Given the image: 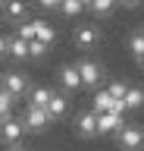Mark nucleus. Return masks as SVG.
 Instances as JSON below:
<instances>
[{"mask_svg":"<svg viewBox=\"0 0 144 151\" xmlns=\"http://www.w3.org/2000/svg\"><path fill=\"white\" fill-rule=\"evenodd\" d=\"M116 142H119L122 151H138V148H144V129L138 123H125L122 129L116 132Z\"/></svg>","mask_w":144,"mask_h":151,"instance_id":"f257e3e1","label":"nucleus"},{"mask_svg":"<svg viewBox=\"0 0 144 151\" xmlns=\"http://www.w3.org/2000/svg\"><path fill=\"white\" fill-rule=\"evenodd\" d=\"M50 120H53V116H50L44 107H31V104L25 107V113H22V123H25V129H35V132L47 129V126H50Z\"/></svg>","mask_w":144,"mask_h":151,"instance_id":"f03ea898","label":"nucleus"},{"mask_svg":"<svg viewBox=\"0 0 144 151\" xmlns=\"http://www.w3.org/2000/svg\"><path fill=\"white\" fill-rule=\"evenodd\" d=\"M0 88H6L13 98H22V94L28 91V79H25L22 73H16V69H10V73L0 76Z\"/></svg>","mask_w":144,"mask_h":151,"instance_id":"7ed1b4c3","label":"nucleus"},{"mask_svg":"<svg viewBox=\"0 0 144 151\" xmlns=\"http://www.w3.org/2000/svg\"><path fill=\"white\" fill-rule=\"evenodd\" d=\"M22 132H25V123H22V120H13V116H10V120L0 123V142H6L10 148L22 139Z\"/></svg>","mask_w":144,"mask_h":151,"instance_id":"20e7f679","label":"nucleus"},{"mask_svg":"<svg viewBox=\"0 0 144 151\" xmlns=\"http://www.w3.org/2000/svg\"><path fill=\"white\" fill-rule=\"evenodd\" d=\"M75 129L82 139H91V135H97L100 132V123H97V113L94 110H85V113H78V120H75Z\"/></svg>","mask_w":144,"mask_h":151,"instance_id":"39448f33","label":"nucleus"},{"mask_svg":"<svg viewBox=\"0 0 144 151\" xmlns=\"http://www.w3.org/2000/svg\"><path fill=\"white\" fill-rule=\"evenodd\" d=\"M78 66V73H82V82L88 85V88H94L100 79H104V69H100V63H94V60H82Z\"/></svg>","mask_w":144,"mask_h":151,"instance_id":"423d86ee","label":"nucleus"},{"mask_svg":"<svg viewBox=\"0 0 144 151\" xmlns=\"http://www.w3.org/2000/svg\"><path fill=\"white\" fill-rule=\"evenodd\" d=\"M97 123H100V132H113V135L125 126L122 113H113V110H110V113H97Z\"/></svg>","mask_w":144,"mask_h":151,"instance_id":"0eeeda50","label":"nucleus"},{"mask_svg":"<svg viewBox=\"0 0 144 151\" xmlns=\"http://www.w3.org/2000/svg\"><path fill=\"white\" fill-rule=\"evenodd\" d=\"M60 82H63V88H72V91H75V88H82V73H78V66H63V69H60Z\"/></svg>","mask_w":144,"mask_h":151,"instance_id":"6e6552de","label":"nucleus"},{"mask_svg":"<svg viewBox=\"0 0 144 151\" xmlns=\"http://www.w3.org/2000/svg\"><path fill=\"white\" fill-rule=\"evenodd\" d=\"M50 101H53V91L44 88V85H38V88H31V91H28V104H31V107H44V110H47Z\"/></svg>","mask_w":144,"mask_h":151,"instance_id":"1a4fd4ad","label":"nucleus"},{"mask_svg":"<svg viewBox=\"0 0 144 151\" xmlns=\"http://www.w3.org/2000/svg\"><path fill=\"white\" fill-rule=\"evenodd\" d=\"M100 41V32H97V25H82L75 32V44L78 47H91V44H97Z\"/></svg>","mask_w":144,"mask_h":151,"instance_id":"9d476101","label":"nucleus"},{"mask_svg":"<svg viewBox=\"0 0 144 151\" xmlns=\"http://www.w3.org/2000/svg\"><path fill=\"white\" fill-rule=\"evenodd\" d=\"M3 13H6L10 22H22V19L28 16V6H25L22 0H6V3H3Z\"/></svg>","mask_w":144,"mask_h":151,"instance_id":"9b49d317","label":"nucleus"},{"mask_svg":"<svg viewBox=\"0 0 144 151\" xmlns=\"http://www.w3.org/2000/svg\"><path fill=\"white\" fill-rule=\"evenodd\" d=\"M10 54L16 57V60H25V57H31V44L25 41V38H19V35H16V38L10 41Z\"/></svg>","mask_w":144,"mask_h":151,"instance_id":"f8f14e48","label":"nucleus"},{"mask_svg":"<svg viewBox=\"0 0 144 151\" xmlns=\"http://www.w3.org/2000/svg\"><path fill=\"white\" fill-rule=\"evenodd\" d=\"M113 104H116V98L110 91H97L94 94V113H110V110H113Z\"/></svg>","mask_w":144,"mask_h":151,"instance_id":"ddd939ff","label":"nucleus"},{"mask_svg":"<svg viewBox=\"0 0 144 151\" xmlns=\"http://www.w3.org/2000/svg\"><path fill=\"white\" fill-rule=\"evenodd\" d=\"M125 107H128V110H138V107H144V88H128V91H125Z\"/></svg>","mask_w":144,"mask_h":151,"instance_id":"4468645a","label":"nucleus"},{"mask_svg":"<svg viewBox=\"0 0 144 151\" xmlns=\"http://www.w3.org/2000/svg\"><path fill=\"white\" fill-rule=\"evenodd\" d=\"M116 3H119V0H91L88 6H91L94 16H110V13L116 9Z\"/></svg>","mask_w":144,"mask_h":151,"instance_id":"2eb2a0df","label":"nucleus"},{"mask_svg":"<svg viewBox=\"0 0 144 151\" xmlns=\"http://www.w3.org/2000/svg\"><path fill=\"white\" fill-rule=\"evenodd\" d=\"M35 22H38V38H35V41H44V44H53V38H57L53 25H50V22H41V19H35Z\"/></svg>","mask_w":144,"mask_h":151,"instance_id":"dca6fc26","label":"nucleus"},{"mask_svg":"<svg viewBox=\"0 0 144 151\" xmlns=\"http://www.w3.org/2000/svg\"><path fill=\"white\" fill-rule=\"evenodd\" d=\"M13 101H16V98H13V94L6 91V88H0V123H3V120H10V110H13Z\"/></svg>","mask_w":144,"mask_h":151,"instance_id":"f3484780","label":"nucleus"},{"mask_svg":"<svg viewBox=\"0 0 144 151\" xmlns=\"http://www.w3.org/2000/svg\"><path fill=\"white\" fill-rule=\"evenodd\" d=\"M47 113H50V116H53V120H60V116L66 113V98H63V94H57V91H53V101H50Z\"/></svg>","mask_w":144,"mask_h":151,"instance_id":"a211bd4d","label":"nucleus"},{"mask_svg":"<svg viewBox=\"0 0 144 151\" xmlns=\"http://www.w3.org/2000/svg\"><path fill=\"white\" fill-rule=\"evenodd\" d=\"M85 6H88L85 0H63V3H60V9H63L66 16H78V13H82Z\"/></svg>","mask_w":144,"mask_h":151,"instance_id":"6ab92c4d","label":"nucleus"},{"mask_svg":"<svg viewBox=\"0 0 144 151\" xmlns=\"http://www.w3.org/2000/svg\"><path fill=\"white\" fill-rule=\"evenodd\" d=\"M19 38H25V41H35V38H38V22H35V19H31V22H22L19 25Z\"/></svg>","mask_w":144,"mask_h":151,"instance_id":"aec40b11","label":"nucleus"},{"mask_svg":"<svg viewBox=\"0 0 144 151\" xmlns=\"http://www.w3.org/2000/svg\"><path fill=\"white\" fill-rule=\"evenodd\" d=\"M128 50H132V54L138 57V60L144 57V35H141V32H135V35L128 38Z\"/></svg>","mask_w":144,"mask_h":151,"instance_id":"412c9836","label":"nucleus"},{"mask_svg":"<svg viewBox=\"0 0 144 151\" xmlns=\"http://www.w3.org/2000/svg\"><path fill=\"white\" fill-rule=\"evenodd\" d=\"M106 91L113 94V98H125V91H128V85H122V82H113L110 88H106Z\"/></svg>","mask_w":144,"mask_h":151,"instance_id":"4be33fe9","label":"nucleus"},{"mask_svg":"<svg viewBox=\"0 0 144 151\" xmlns=\"http://www.w3.org/2000/svg\"><path fill=\"white\" fill-rule=\"evenodd\" d=\"M47 47H50V44H44V41H31V57H44Z\"/></svg>","mask_w":144,"mask_h":151,"instance_id":"5701e85b","label":"nucleus"},{"mask_svg":"<svg viewBox=\"0 0 144 151\" xmlns=\"http://www.w3.org/2000/svg\"><path fill=\"white\" fill-rule=\"evenodd\" d=\"M3 54H10V41H6V38H0V57Z\"/></svg>","mask_w":144,"mask_h":151,"instance_id":"b1692460","label":"nucleus"},{"mask_svg":"<svg viewBox=\"0 0 144 151\" xmlns=\"http://www.w3.org/2000/svg\"><path fill=\"white\" fill-rule=\"evenodd\" d=\"M38 3H41V6H47V9H50V6H60L63 0H38Z\"/></svg>","mask_w":144,"mask_h":151,"instance_id":"393cba45","label":"nucleus"},{"mask_svg":"<svg viewBox=\"0 0 144 151\" xmlns=\"http://www.w3.org/2000/svg\"><path fill=\"white\" fill-rule=\"evenodd\" d=\"M122 6H128V9H135V6H141V0H119Z\"/></svg>","mask_w":144,"mask_h":151,"instance_id":"a878e982","label":"nucleus"},{"mask_svg":"<svg viewBox=\"0 0 144 151\" xmlns=\"http://www.w3.org/2000/svg\"><path fill=\"white\" fill-rule=\"evenodd\" d=\"M10 151H28V148H22V145H13V148Z\"/></svg>","mask_w":144,"mask_h":151,"instance_id":"bb28decb","label":"nucleus"},{"mask_svg":"<svg viewBox=\"0 0 144 151\" xmlns=\"http://www.w3.org/2000/svg\"><path fill=\"white\" fill-rule=\"evenodd\" d=\"M138 63H141V69H144V57H141V60H138Z\"/></svg>","mask_w":144,"mask_h":151,"instance_id":"cd10ccee","label":"nucleus"},{"mask_svg":"<svg viewBox=\"0 0 144 151\" xmlns=\"http://www.w3.org/2000/svg\"><path fill=\"white\" fill-rule=\"evenodd\" d=\"M3 3H6V0H0V6H3Z\"/></svg>","mask_w":144,"mask_h":151,"instance_id":"c85d7f7f","label":"nucleus"},{"mask_svg":"<svg viewBox=\"0 0 144 151\" xmlns=\"http://www.w3.org/2000/svg\"><path fill=\"white\" fill-rule=\"evenodd\" d=\"M85 3H91V0H85Z\"/></svg>","mask_w":144,"mask_h":151,"instance_id":"c756f323","label":"nucleus"},{"mask_svg":"<svg viewBox=\"0 0 144 151\" xmlns=\"http://www.w3.org/2000/svg\"><path fill=\"white\" fill-rule=\"evenodd\" d=\"M141 35H144V28H141Z\"/></svg>","mask_w":144,"mask_h":151,"instance_id":"7c9ffc66","label":"nucleus"}]
</instances>
